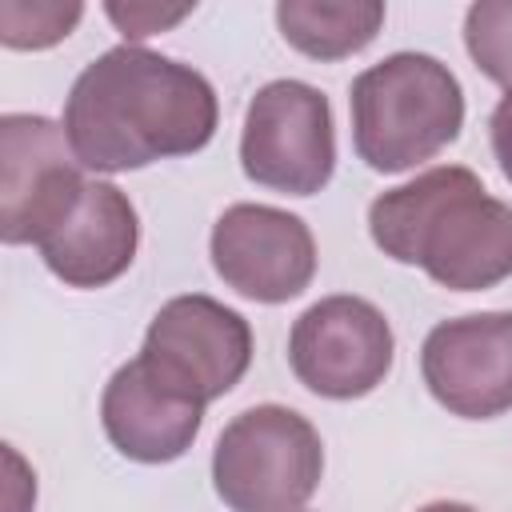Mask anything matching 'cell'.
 Wrapping results in <instances>:
<instances>
[{
	"instance_id": "1",
	"label": "cell",
	"mask_w": 512,
	"mask_h": 512,
	"mask_svg": "<svg viewBox=\"0 0 512 512\" xmlns=\"http://www.w3.org/2000/svg\"><path fill=\"white\" fill-rule=\"evenodd\" d=\"M64 136L92 172H132L200 152L220 124L216 88L192 64L140 44L100 52L64 100Z\"/></svg>"
},
{
	"instance_id": "2",
	"label": "cell",
	"mask_w": 512,
	"mask_h": 512,
	"mask_svg": "<svg viewBox=\"0 0 512 512\" xmlns=\"http://www.w3.org/2000/svg\"><path fill=\"white\" fill-rule=\"evenodd\" d=\"M368 232L384 256L424 268L448 292H484L512 276V204L488 196L480 176L460 164L380 192Z\"/></svg>"
},
{
	"instance_id": "3",
	"label": "cell",
	"mask_w": 512,
	"mask_h": 512,
	"mask_svg": "<svg viewBox=\"0 0 512 512\" xmlns=\"http://www.w3.org/2000/svg\"><path fill=\"white\" fill-rule=\"evenodd\" d=\"M352 144L372 172H408L444 152L464 128V88L428 52H392L348 92Z\"/></svg>"
},
{
	"instance_id": "4",
	"label": "cell",
	"mask_w": 512,
	"mask_h": 512,
	"mask_svg": "<svg viewBox=\"0 0 512 512\" xmlns=\"http://www.w3.org/2000/svg\"><path fill=\"white\" fill-rule=\"evenodd\" d=\"M320 476V432L284 404L244 408L212 448V484L232 512H300L320 488Z\"/></svg>"
},
{
	"instance_id": "5",
	"label": "cell",
	"mask_w": 512,
	"mask_h": 512,
	"mask_svg": "<svg viewBox=\"0 0 512 512\" xmlns=\"http://www.w3.org/2000/svg\"><path fill=\"white\" fill-rule=\"evenodd\" d=\"M240 168L260 188L316 196L336 172V132L328 96L304 80L264 84L244 112Z\"/></svg>"
},
{
	"instance_id": "6",
	"label": "cell",
	"mask_w": 512,
	"mask_h": 512,
	"mask_svg": "<svg viewBox=\"0 0 512 512\" xmlns=\"http://www.w3.org/2000/svg\"><path fill=\"white\" fill-rule=\"evenodd\" d=\"M140 360L160 384H168L184 400L212 404L232 392L248 372L252 328L236 308L204 292L172 296L152 316Z\"/></svg>"
},
{
	"instance_id": "7",
	"label": "cell",
	"mask_w": 512,
	"mask_h": 512,
	"mask_svg": "<svg viewBox=\"0 0 512 512\" xmlns=\"http://www.w3.org/2000/svg\"><path fill=\"white\" fill-rule=\"evenodd\" d=\"M88 180L64 124L40 112L0 116V236L40 244L80 204Z\"/></svg>"
},
{
	"instance_id": "8",
	"label": "cell",
	"mask_w": 512,
	"mask_h": 512,
	"mask_svg": "<svg viewBox=\"0 0 512 512\" xmlns=\"http://www.w3.org/2000/svg\"><path fill=\"white\" fill-rule=\"evenodd\" d=\"M396 340L388 316L364 296H324L304 308L288 332L296 380L324 400H360L392 372Z\"/></svg>"
},
{
	"instance_id": "9",
	"label": "cell",
	"mask_w": 512,
	"mask_h": 512,
	"mask_svg": "<svg viewBox=\"0 0 512 512\" xmlns=\"http://www.w3.org/2000/svg\"><path fill=\"white\" fill-rule=\"evenodd\" d=\"M212 268L216 276L256 304L296 300L316 276L312 228L272 204H232L212 224Z\"/></svg>"
},
{
	"instance_id": "10",
	"label": "cell",
	"mask_w": 512,
	"mask_h": 512,
	"mask_svg": "<svg viewBox=\"0 0 512 512\" xmlns=\"http://www.w3.org/2000/svg\"><path fill=\"white\" fill-rule=\"evenodd\" d=\"M420 376L452 416L492 420L512 412V312L440 320L420 344Z\"/></svg>"
},
{
	"instance_id": "11",
	"label": "cell",
	"mask_w": 512,
	"mask_h": 512,
	"mask_svg": "<svg viewBox=\"0 0 512 512\" xmlns=\"http://www.w3.org/2000/svg\"><path fill=\"white\" fill-rule=\"evenodd\" d=\"M100 424L120 456L136 464H168L192 448L204 424V404L184 400L180 392L160 384L136 356L120 364L104 384Z\"/></svg>"
},
{
	"instance_id": "12",
	"label": "cell",
	"mask_w": 512,
	"mask_h": 512,
	"mask_svg": "<svg viewBox=\"0 0 512 512\" xmlns=\"http://www.w3.org/2000/svg\"><path fill=\"white\" fill-rule=\"evenodd\" d=\"M136 244L140 220L128 192L108 180H88L72 216L36 248L48 272L68 288H104L132 268Z\"/></svg>"
},
{
	"instance_id": "13",
	"label": "cell",
	"mask_w": 512,
	"mask_h": 512,
	"mask_svg": "<svg viewBox=\"0 0 512 512\" xmlns=\"http://www.w3.org/2000/svg\"><path fill=\"white\" fill-rule=\"evenodd\" d=\"M384 24L380 0H280V36L312 60H344L376 40Z\"/></svg>"
},
{
	"instance_id": "14",
	"label": "cell",
	"mask_w": 512,
	"mask_h": 512,
	"mask_svg": "<svg viewBox=\"0 0 512 512\" xmlns=\"http://www.w3.org/2000/svg\"><path fill=\"white\" fill-rule=\"evenodd\" d=\"M84 4L76 0H0V40L12 52H40L80 24Z\"/></svg>"
},
{
	"instance_id": "15",
	"label": "cell",
	"mask_w": 512,
	"mask_h": 512,
	"mask_svg": "<svg viewBox=\"0 0 512 512\" xmlns=\"http://www.w3.org/2000/svg\"><path fill=\"white\" fill-rule=\"evenodd\" d=\"M464 48L492 84L512 92V0H476L464 12Z\"/></svg>"
},
{
	"instance_id": "16",
	"label": "cell",
	"mask_w": 512,
	"mask_h": 512,
	"mask_svg": "<svg viewBox=\"0 0 512 512\" xmlns=\"http://www.w3.org/2000/svg\"><path fill=\"white\" fill-rule=\"evenodd\" d=\"M108 20L124 32V40H144V36H156L164 28H176L184 16H192V4H176V8H164V4H144V0H132V4H104Z\"/></svg>"
},
{
	"instance_id": "17",
	"label": "cell",
	"mask_w": 512,
	"mask_h": 512,
	"mask_svg": "<svg viewBox=\"0 0 512 512\" xmlns=\"http://www.w3.org/2000/svg\"><path fill=\"white\" fill-rule=\"evenodd\" d=\"M4 464H8V496H4V512H32L36 500V476L24 468L20 452L12 444H4Z\"/></svg>"
},
{
	"instance_id": "18",
	"label": "cell",
	"mask_w": 512,
	"mask_h": 512,
	"mask_svg": "<svg viewBox=\"0 0 512 512\" xmlns=\"http://www.w3.org/2000/svg\"><path fill=\"white\" fill-rule=\"evenodd\" d=\"M488 136H492V152H496V164H500L504 180H512V92H504L500 104L492 108Z\"/></svg>"
},
{
	"instance_id": "19",
	"label": "cell",
	"mask_w": 512,
	"mask_h": 512,
	"mask_svg": "<svg viewBox=\"0 0 512 512\" xmlns=\"http://www.w3.org/2000/svg\"><path fill=\"white\" fill-rule=\"evenodd\" d=\"M416 512H476L472 504H460V500H436V504H424Z\"/></svg>"
}]
</instances>
